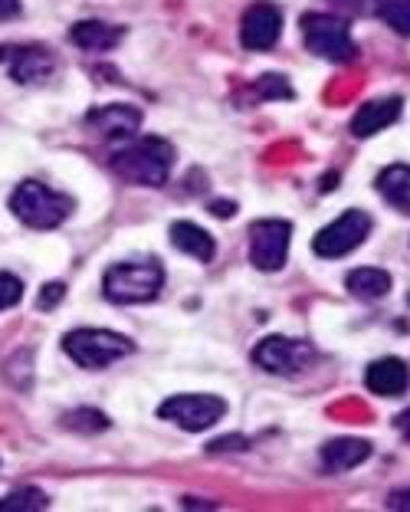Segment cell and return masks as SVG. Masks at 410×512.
<instances>
[{"label":"cell","mask_w":410,"mask_h":512,"mask_svg":"<svg viewBox=\"0 0 410 512\" xmlns=\"http://www.w3.org/2000/svg\"><path fill=\"white\" fill-rule=\"evenodd\" d=\"M394 424H397V430H401V437H404V440H410V407H407V411H404L401 417H397Z\"/></svg>","instance_id":"29"},{"label":"cell","mask_w":410,"mask_h":512,"mask_svg":"<svg viewBox=\"0 0 410 512\" xmlns=\"http://www.w3.org/2000/svg\"><path fill=\"white\" fill-rule=\"evenodd\" d=\"M345 286H348V293L355 299L374 302V299H384L391 293V276L384 270H374V266H361V270L348 273Z\"/></svg>","instance_id":"19"},{"label":"cell","mask_w":410,"mask_h":512,"mask_svg":"<svg viewBox=\"0 0 410 512\" xmlns=\"http://www.w3.org/2000/svg\"><path fill=\"white\" fill-rule=\"evenodd\" d=\"M365 384L371 394H378V398H397V394L407 391L410 371L401 358H378L374 365H368Z\"/></svg>","instance_id":"14"},{"label":"cell","mask_w":410,"mask_h":512,"mask_svg":"<svg viewBox=\"0 0 410 512\" xmlns=\"http://www.w3.org/2000/svg\"><path fill=\"white\" fill-rule=\"evenodd\" d=\"M407 302H410V299H407Z\"/></svg>","instance_id":"30"},{"label":"cell","mask_w":410,"mask_h":512,"mask_svg":"<svg viewBox=\"0 0 410 512\" xmlns=\"http://www.w3.org/2000/svg\"><path fill=\"white\" fill-rule=\"evenodd\" d=\"M312 345L302 339H286V335H269L253 348V365L269 371V375H299L312 365Z\"/></svg>","instance_id":"8"},{"label":"cell","mask_w":410,"mask_h":512,"mask_svg":"<svg viewBox=\"0 0 410 512\" xmlns=\"http://www.w3.org/2000/svg\"><path fill=\"white\" fill-rule=\"evenodd\" d=\"M378 17L388 23L394 33L410 37V0H378Z\"/></svg>","instance_id":"20"},{"label":"cell","mask_w":410,"mask_h":512,"mask_svg":"<svg viewBox=\"0 0 410 512\" xmlns=\"http://www.w3.org/2000/svg\"><path fill=\"white\" fill-rule=\"evenodd\" d=\"M0 63L10 69L14 83L20 86H33V83H43V79L53 76L56 60L50 56V50L43 46L30 43V46H0Z\"/></svg>","instance_id":"10"},{"label":"cell","mask_w":410,"mask_h":512,"mask_svg":"<svg viewBox=\"0 0 410 512\" xmlns=\"http://www.w3.org/2000/svg\"><path fill=\"white\" fill-rule=\"evenodd\" d=\"M401 112H404V102L397 99V96L365 102V106L355 112V119H351V135H355V138L378 135L388 125H394L397 119H401Z\"/></svg>","instance_id":"13"},{"label":"cell","mask_w":410,"mask_h":512,"mask_svg":"<svg viewBox=\"0 0 410 512\" xmlns=\"http://www.w3.org/2000/svg\"><path fill=\"white\" fill-rule=\"evenodd\" d=\"M210 211H214L217 217H230L233 211H237V207H233L230 201H214V204H210Z\"/></svg>","instance_id":"28"},{"label":"cell","mask_w":410,"mask_h":512,"mask_svg":"<svg viewBox=\"0 0 410 512\" xmlns=\"http://www.w3.org/2000/svg\"><path fill=\"white\" fill-rule=\"evenodd\" d=\"M279 33H283V14H279V7L266 4V0L253 4L240 20V43L246 50H269V46H276Z\"/></svg>","instance_id":"11"},{"label":"cell","mask_w":410,"mask_h":512,"mask_svg":"<svg viewBox=\"0 0 410 512\" xmlns=\"http://www.w3.org/2000/svg\"><path fill=\"white\" fill-rule=\"evenodd\" d=\"M10 211H14L20 224L33 230H53L73 214V197L46 188L40 181H23L10 197Z\"/></svg>","instance_id":"2"},{"label":"cell","mask_w":410,"mask_h":512,"mask_svg":"<svg viewBox=\"0 0 410 512\" xmlns=\"http://www.w3.org/2000/svg\"><path fill=\"white\" fill-rule=\"evenodd\" d=\"M164 286V270L155 260L142 263H115L102 279V293L119 306H135V302L158 299Z\"/></svg>","instance_id":"3"},{"label":"cell","mask_w":410,"mask_h":512,"mask_svg":"<svg viewBox=\"0 0 410 512\" xmlns=\"http://www.w3.org/2000/svg\"><path fill=\"white\" fill-rule=\"evenodd\" d=\"M292 224L289 220H256L250 227V260L256 270L279 273L289 256Z\"/></svg>","instance_id":"9"},{"label":"cell","mask_w":410,"mask_h":512,"mask_svg":"<svg viewBox=\"0 0 410 512\" xmlns=\"http://www.w3.org/2000/svg\"><path fill=\"white\" fill-rule=\"evenodd\" d=\"M89 125L96 128L102 138H109V142H125V138H132L138 132V125H142V112L135 106H125V102H115V106H102L92 112Z\"/></svg>","instance_id":"12"},{"label":"cell","mask_w":410,"mask_h":512,"mask_svg":"<svg viewBox=\"0 0 410 512\" xmlns=\"http://www.w3.org/2000/svg\"><path fill=\"white\" fill-rule=\"evenodd\" d=\"M20 17V0H0V23Z\"/></svg>","instance_id":"26"},{"label":"cell","mask_w":410,"mask_h":512,"mask_svg":"<svg viewBox=\"0 0 410 512\" xmlns=\"http://www.w3.org/2000/svg\"><path fill=\"white\" fill-rule=\"evenodd\" d=\"M122 37H125V30L105 20H79L73 23V30H69V40L86 53H109L122 43Z\"/></svg>","instance_id":"15"},{"label":"cell","mask_w":410,"mask_h":512,"mask_svg":"<svg viewBox=\"0 0 410 512\" xmlns=\"http://www.w3.org/2000/svg\"><path fill=\"white\" fill-rule=\"evenodd\" d=\"M371 457V444L368 440H358V437H342V440H328L322 447V463L332 473H345V470H355L361 467Z\"/></svg>","instance_id":"16"},{"label":"cell","mask_w":410,"mask_h":512,"mask_svg":"<svg viewBox=\"0 0 410 512\" xmlns=\"http://www.w3.org/2000/svg\"><path fill=\"white\" fill-rule=\"evenodd\" d=\"M227 414V401L217 398V394H174L161 407L158 417L161 421H171L191 434H201V430H210L217 421H224Z\"/></svg>","instance_id":"6"},{"label":"cell","mask_w":410,"mask_h":512,"mask_svg":"<svg viewBox=\"0 0 410 512\" xmlns=\"http://www.w3.org/2000/svg\"><path fill=\"white\" fill-rule=\"evenodd\" d=\"M302 40H306L309 53L322 56L328 63H348V60H355V53H358L348 23L332 14L302 17Z\"/></svg>","instance_id":"5"},{"label":"cell","mask_w":410,"mask_h":512,"mask_svg":"<svg viewBox=\"0 0 410 512\" xmlns=\"http://www.w3.org/2000/svg\"><path fill=\"white\" fill-rule=\"evenodd\" d=\"M391 509H401V512H410V490H401V493H391L388 499Z\"/></svg>","instance_id":"27"},{"label":"cell","mask_w":410,"mask_h":512,"mask_svg":"<svg viewBox=\"0 0 410 512\" xmlns=\"http://www.w3.org/2000/svg\"><path fill=\"white\" fill-rule=\"evenodd\" d=\"M171 243H174V250L194 256V260H201V263H210L217 253L214 237H210L204 227L191 224V220H178V224H171Z\"/></svg>","instance_id":"17"},{"label":"cell","mask_w":410,"mask_h":512,"mask_svg":"<svg viewBox=\"0 0 410 512\" xmlns=\"http://www.w3.org/2000/svg\"><path fill=\"white\" fill-rule=\"evenodd\" d=\"M253 92L260 99H292L296 92H292V86H289V79L286 76H279V73H266V76H260L253 83Z\"/></svg>","instance_id":"23"},{"label":"cell","mask_w":410,"mask_h":512,"mask_svg":"<svg viewBox=\"0 0 410 512\" xmlns=\"http://www.w3.org/2000/svg\"><path fill=\"white\" fill-rule=\"evenodd\" d=\"M63 296H66V286H63V283H46V286H43V293H40V299H37V306H40V309H53V306H60Z\"/></svg>","instance_id":"25"},{"label":"cell","mask_w":410,"mask_h":512,"mask_svg":"<svg viewBox=\"0 0 410 512\" xmlns=\"http://www.w3.org/2000/svg\"><path fill=\"white\" fill-rule=\"evenodd\" d=\"M63 352L73 358L79 368L102 371L119 362V358L132 355V342L109 329H76L63 339Z\"/></svg>","instance_id":"4"},{"label":"cell","mask_w":410,"mask_h":512,"mask_svg":"<svg viewBox=\"0 0 410 512\" xmlns=\"http://www.w3.org/2000/svg\"><path fill=\"white\" fill-rule=\"evenodd\" d=\"M378 194L397 207L401 214H410V165H388L378 174Z\"/></svg>","instance_id":"18"},{"label":"cell","mask_w":410,"mask_h":512,"mask_svg":"<svg viewBox=\"0 0 410 512\" xmlns=\"http://www.w3.org/2000/svg\"><path fill=\"white\" fill-rule=\"evenodd\" d=\"M174 168V148L158 135L135 138V142L122 145L112 155V171L122 181L138 184V188H161L171 178Z\"/></svg>","instance_id":"1"},{"label":"cell","mask_w":410,"mask_h":512,"mask_svg":"<svg viewBox=\"0 0 410 512\" xmlns=\"http://www.w3.org/2000/svg\"><path fill=\"white\" fill-rule=\"evenodd\" d=\"M374 220L371 214L365 211H345L338 220H332L328 227H322L319 234L312 240V250L315 256H322V260H338V256H345L351 250H358L365 237L371 234Z\"/></svg>","instance_id":"7"},{"label":"cell","mask_w":410,"mask_h":512,"mask_svg":"<svg viewBox=\"0 0 410 512\" xmlns=\"http://www.w3.org/2000/svg\"><path fill=\"white\" fill-rule=\"evenodd\" d=\"M63 424L69 430H79V434H99V430L109 427V417L102 411H92V407H79V411H69L63 417Z\"/></svg>","instance_id":"22"},{"label":"cell","mask_w":410,"mask_h":512,"mask_svg":"<svg viewBox=\"0 0 410 512\" xmlns=\"http://www.w3.org/2000/svg\"><path fill=\"white\" fill-rule=\"evenodd\" d=\"M20 299H23V283H20V279L10 276V273H0V312L14 309Z\"/></svg>","instance_id":"24"},{"label":"cell","mask_w":410,"mask_h":512,"mask_svg":"<svg viewBox=\"0 0 410 512\" xmlns=\"http://www.w3.org/2000/svg\"><path fill=\"white\" fill-rule=\"evenodd\" d=\"M50 506V499L40 490H17L0 499V512H40Z\"/></svg>","instance_id":"21"}]
</instances>
